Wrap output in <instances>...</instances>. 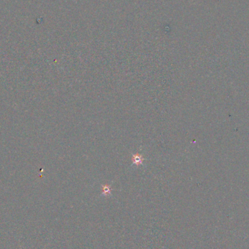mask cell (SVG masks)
Segmentation results:
<instances>
[{
    "mask_svg": "<svg viewBox=\"0 0 249 249\" xmlns=\"http://www.w3.org/2000/svg\"><path fill=\"white\" fill-rule=\"evenodd\" d=\"M103 193L104 194H109L110 193V189L109 187H108V186H104V187H103Z\"/></svg>",
    "mask_w": 249,
    "mask_h": 249,
    "instance_id": "obj_2",
    "label": "cell"
},
{
    "mask_svg": "<svg viewBox=\"0 0 249 249\" xmlns=\"http://www.w3.org/2000/svg\"><path fill=\"white\" fill-rule=\"evenodd\" d=\"M133 163L136 165H139L142 163V162L144 161V158L141 157V155H138V154H134L133 156Z\"/></svg>",
    "mask_w": 249,
    "mask_h": 249,
    "instance_id": "obj_1",
    "label": "cell"
}]
</instances>
